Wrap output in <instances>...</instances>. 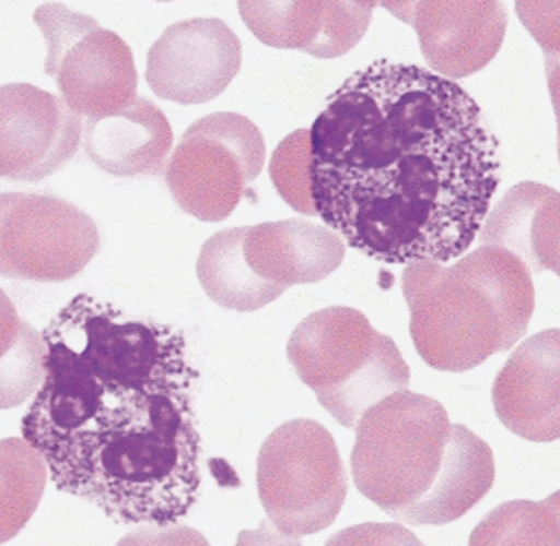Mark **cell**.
I'll return each instance as SVG.
<instances>
[{"label":"cell","mask_w":560,"mask_h":546,"mask_svg":"<svg viewBox=\"0 0 560 546\" xmlns=\"http://www.w3.org/2000/svg\"><path fill=\"white\" fill-rule=\"evenodd\" d=\"M22 436L61 491L125 525H175L197 501V370L184 335L81 294L43 334Z\"/></svg>","instance_id":"cell-1"},{"label":"cell","mask_w":560,"mask_h":546,"mask_svg":"<svg viewBox=\"0 0 560 546\" xmlns=\"http://www.w3.org/2000/svg\"><path fill=\"white\" fill-rule=\"evenodd\" d=\"M317 216L385 263H446L467 252L500 183L499 141L474 97L417 64L376 61L317 116Z\"/></svg>","instance_id":"cell-2"},{"label":"cell","mask_w":560,"mask_h":546,"mask_svg":"<svg viewBox=\"0 0 560 546\" xmlns=\"http://www.w3.org/2000/svg\"><path fill=\"white\" fill-rule=\"evenodd\" d=\"M401 285L415 347L443 372H467L512 349L536 309L530 270L503 248L478 247L452 266L410 263Z\"/></svg>","instance_id":"cell-3"},{"label":"cell","mask_w":560,"mask_h":546,"mask_svg":"<svg viewBox=\"0 0 560 546\" xmlns=\"http://www.w3.org/2000/svg\"><path fill=\"white\" fill-rule=\"evenodd\" d=\"M452 420L439 401L406 391L371 407L355 426V486L389 517L423 525L448 453Z\"/></svg>","instance_id":"cell-4"},{"label":"cell","mask_w":560,"mask_h":546,"mask_svg":"<svg viewBox=\"0 0 560 546\" xmlns=\"http://www.w3.org/2000/svg\"><path fill=\"white\" fill-rule=\"evenodd\" d=\"M288 357L320 406L348 429L410 385V367L393 339L351 307H327L305 317L289 337Z\"/></svg>","instance_id":"cell-5"},{"label":"cell","mask_w":560,"mask_h":546,"mask_svg":"<svg viewBox=\"0 0 560 546\" xmlns=\"http://www.w3.org/2000/svg\"><path fill=\"white\" fill-rule=\"evenodd\" d=\"M257 482L267 513L291 535L329 526L348 491L335 438L307 417L288 420L267 436L257 460Z\"/></svg>","instance_id":"cell-6"},{"label":"cell","mask_w":560,"mask_h":546,"mask_svg":"<svg viewBox=\"0 0 560 546\" xmlns=\"http://www.w3.org/2000/svg\"><path fill=\"white\" fill-rule=\"evenodd\" d=\"M47 44V76L81 118H105L137 102L138 71L130 46L96 19L47 2L34 12Z\"/></svg>","instance_id":"cell-7"},{"label":"cell","mask_w":560,"mask_h":546,"mask_svg":"<svg viewBox=\"0 0 560 546\" xmlns=\"http://www.w3.org/2000/svg\"><path fill=\"white\" fill-rule=\"evenodd\" d=\"M266 163L259 128L237 112L198 119L182 136L165 169L176 205L201 222H222L237 209Z\"/></svg>","instance_id":"cell-8"},{"label":"cell","mask_w":560,"mask_h":546,"mask_svg":"<svg viewBox=\"0 0 560 546\" xmlns=\"http://www.w3.org/2000/svg\"><path fill=\"white\" fill-rule=\"evenodd\" d=\"M90 215L49 194L4 193L0 200V269L4 277L65 282L100 252Z\"/></svg>","instance_id":"cell-9"},{"label":"cell","mask_w":560,"mask_h":546,"mask_svg":"<svg viewBox=\"0 0 560 546\" xmlns=\"http://www.w3.org/2000/svg\"><path fill=\"white\" fill-rule=\"evenodd\" d=\"M241 68V39L222 19H188L166 27L151 46L147 83L166 102L206 105L231 86Z\"/></svg>","instance_id":"cell-10"},{"label":"cell","mask_w":560,"mask_h":546,"mask_svg":"<svg viewBox=\"0 0 560 546\" xmlns=\"http://www.w3.org/2000/svg\"><path fill=\"white\" fill-rule=\"evenodd\" d=\"M84 121L61 96L33 84L0 91V171L18 181H40L61 169L83 143Z\"/></svg>","instance_id":"cell-11"},{"label":"cell","mask_w":560,"mask_h":546,"mask_svg":"<svg viewBox=\"0 0 560 546\" xmlns=\"http://www.w3.org/2000/svg\"><path fill=\"white\" fill-rule=\"evenodd\" d=\"M420 37L424 61L439 76H470L502 47L506 12L500 2H381Z\"/></svg>","instance_id":"cell-12"},{"label":"cell","mask_w":560,"mask_h":546,"mask_svg":"<svg viewBox=\"0 0 560 546\" xmlns=\"http://www.w3.org/2000/svg\"><path fill=\"white\" fill-rule=\"evenodd\" d=\"M560 334L549 329L522 342L493 382L497 416L509 431L532 442L560 432Z\"/></svg>","instance_id":"cell-13"},{"label":"cell","mask_w":560,"mask_h":546,"mask_svg":"<svg viewBox=\"0 0 560 546\" xmlns=\"http://www.w3.org/2000/svg\"><path fill=\"white\" fill-rule=\"evenodd\" d=\"M376 2H238L248 29L277 49L320 59L348 55L370 27Z\"/></svg>","instance_id":"cell-14"},{"label":"cell","mask_w":560,"mask_h":546,"mask_svg":"<svg viewBox=\"0 0 560 546\" xmlns=\"http://www.w3.org/2000/svg\"><path fill=\"white\" fill-rule=\"evenodd\" d=\"M244 253L256 275L289 288L326 281L341 266L346 244L330 228L291 218L247 227Z\"/></svg>","instance_id":"cell-15"},{"label":"cell","mask_w":560,"mask_h":546,"mask_svg":"<svg viewBox=\"0 0 560 546\" xmlns=\"http://www.w3.org/2000/svg\"><path fill=\"white\" fill-rule=\"evenodd\" d=\"M83 147L97 168L115 177H159L170 162L173 131L165 112L138 96L116 115L86 119Z\"/></svg>","instance_id":"cell-16"},{"label":"cell","mask_w":560,"mask_h":546,"mask_svg":"<svg viewBox=\"0 0 560 546\" xmlns=\"http://www.w3.org/2000/svg\"><path fill=\"white\" fill-rule=\"evenodd\" d=\"M478 241L514 253L530 272L559 273V191L534 181L515 185L487 213Z\"/></svg>","instance_id":"cell-17"},{"label":"cell","mask_w":560,"mask_h":546,"mask_svg":"<svg viewBox=\"0 0 560 546\" xmlns=\"http://www.w3.org/2000/svg\"><path fill=\"white\" fill-rule=\"evenodd\" d=\"M247 227L217 232L203 244L197 275L210 299L222 309L256 312L279 299L288 288L264 281L245 260Z\"/></svg>","instance_id":"cell-18"},{"label":"cell","mask_w":560,"mask_h":546,"mask_svg":"<svg viewBox=\"0 0 560 546\" xmlns=\"http://www.w3.org/2000/svg\"><path fill=\"white\" fill-rule=\"evenodd\" d=\"M468 546H559V492L547 500H517L487 514Z\"/></svg>","instance_id":"cell-19"},{"label":"cell","mask_w":560,"mask_h":546,"mask_svg":"<svg viewBox=\"0 0 560 546\" xmlns=\"http://www.w3.org/2000/svg\"><path fill=\"white\" fill-rule=\"evenodd\" d=\"M270 178L284 202L302 215L317 216L311 188V134L294 131L277 146L270 159Z\"/></svg>","instance_id":"cell-20"},{"label":"cell","mask_w":560,"mask_h":546,"mask_svg":"<svg viewBox=\"0 0 560 546\" xmlns=\"http://www.w3.org/2000/svg\"><path fill=\"white\" fill-rule=\"evenodd\" d=\"M326 546H424L401 525H363L346 530Z\"/></svg>","instance_id":"cell-21"}]
</instances>
